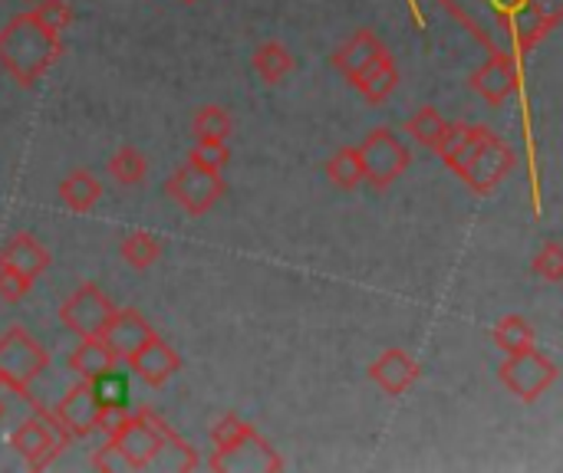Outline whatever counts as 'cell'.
<instances>
[{
	"instance_id": "obj_1",
	"label": "cell",
	"mask_w": 563,
	"mask_h": 473,
	"mask_svg": "<svg viewBox=\"0 0 563 473\" xmlns=\"http://www.w3.org/2000/svg\"><path fill=\"white\" fill-rule=\"evenodd\" d=\"M492 53L528 56L563 16V0H442Z\"/></svg>"
},
{
	"instance_id": "obj_2",
	"label": "cell",
	"mask_w": 563,
	"mask_h": 473,
	"mask_svg": "<svg viewBox=\"0 0 563 473\" xmlns=\"http://www.w3.org/2000/svg\"><path fill=\"white\" fill-rule=\"evenodd\" d=\"M63 53V36L46 30L33 10L16 13L3 30H0V66L13 76L16 86L30 89Z\"/></svg>"
},
{
	"instance_id": "obj_3",
	"label": "cell",
	"mask_w": 563,
	"mask_h": 473,
	"mask_svg": "<svg viewBox=\"0 0 563 473\" xmlns=\"http://www.w3.org/2000/svg\"><path fill=\"white\" fill-rule=\"evenodd\" d=\"M46 365L49 352L23 326H10L0 336V388H10L13 395L33 405L30 385L46 372Z\"/></svg>"
},
{
	"instance_id": "obj_4",
	"label": "cell",
	"mask_w": 563,
	"mask_h": 473,
	"mask_svg": "<svg viewBox=\"0 0 563 473\" xmlns=\"http://www.w3.org/2000/svg\"><path fill=\"white\" fill-rule=\"evenodd\" d=\"M10 448L20 454V461L30 471H46L69 448V435L59 428V421L53 415H46L43 408H36V415L26 418L10 435Z\"/></svg>"
},
{
	"instance_id": "obj_5",
	"label": "cell",
	"mask_w": 563,
	"mask_h": 473,
	"mask_svg": "<svg viewBox=\"0 0 563 473\" xmlns=\"http://www.w3.org/2000/svg\"><path fill=\"white\" fill-rule=\"evenodd\" d=\"M356 151H360V161H363V181H369L376 191H386L389 184H396L406 174L409 161H412L409 148L389 128L369 132L356 145Z\"/></svg>"
},
{
	"instance_id": "obj_6",
	"label": "cell",
	"mask_w": 563,
	"mask_h": 473,
	"mask_svg": "<svg viewBox=\"0 0 563 473\" xmlns=\"http://www.w3.org/2000/svg\"><path fill=\"white\" fill-rule=\"evenodd\" d=\"M165 431H168V425H165L155 412L142 408V412H135V415H129V418L122 421V428L112 435V441H115L119 451L125 454L129 471H145V468H152V464L158 461Z\"/></svg>"
},
{
	"instance_id": "obj_7",
	"label": "cell",
	"mask_w": 563,
	"mask_h": 473,
	"mask_svg": "<svg viewBox=\"0 0 563 473\" xmlns=\"http://www.w3.org/2000/svg\"><path fill=\"white\" fill-rule=\"evenodd\" d=\"M498 375H501V385L518 402H538L558 382V365L548 356H541L538 349H528V352L508 356L501 362Z\"/></svg>"
},
{
	"instance_id": "obj_8",
	"label": "cell",
	"mask_w": 563,
	"mask_h": 473,
	"mask_svg": "<svg viewBox=\"0 0 563 473\" xmlns=\"http://www.w3.org/2000/svg\"><path fill=\"white\" fill-rule=\"evenodd\" d=\"M115 306L112 300L96 286V283H82L63 306H59V323L79 336V339H99L102 329L109 326Z\"/></svg>"
},
{
	"instance_id": "obj_9",
	"label": "cell",
	"mask_w": 563,
	"mask_h": 473,
	"mask_svg": "<svg viewBox=\"0 0 563 473\" xmlns=\"http://www.w3.org/2000/svg\"><path fill=\"white\" fill-rule=\"evenodd\" d=\"M165 194H168L175 204H181L185 214L201 217V214H208V211L221 201L224 181H221V171H205V168L185 165V168H178V171L168 178Z\"/></svg>"
},
{
	"instance_id": "obj_10",
	"label": "cell",
	"mask_w": 563,
	"mask_h": 473,
	"mask_svg": "<svg viewBox=\"0 0 563 473\" xmlns=\"http://www.w3.org/2000/svg\"><path fill=\"white\" fill-rule=\"evenodd\" d=\"M515 165H518V155H515L498 135H492V138L475 151V158L459 171V178H462L472 191L492 194V191L515 171Z\"/></svg>"
},
{
	"instance_id": "obj_11",
	"label": "cell",
	"mask_w": 563,
	"mask_h": 473,
	"mask_svg": "<svg viewBox=\"0 0 563 473\" xmlns=\"http://www.w3.org/2000/svg\"><path fill=\"white\" fill-rule=\"evenodd\" d=\"M472 89L488 102V105H505L518 89H521V59L508 53H492L475 72H472Z\"/></svg>"
},
{
	"instance_id": "obj_12",
	"label": "cell",
	"mask_w": 563,
	"mask_h": 473,
	"mask_svg": "<svg viewBox=\"0 0 563 473\" xmlns=\"http://www.w3.org/2000/svg\"><path fill=\"white\" fill-rule=\"evenodd\" d=\"M53 418L59 421V428L69 435V441H82L96 431V421H99V402L92 395V385L89 382H76L56 405Z\"/></svg>"
},
{
	"instance_id": "obj_13",
	"label": "cell",
	"mask_w": 563,
	"mask_h": 473,
	"mask_svg": "<svg viewBox=\"0 0 563 473\" xmlns=\"http://www.w3.org/2000/svg\"><path fill=\"white\" fill-rule=\"evenodd\" d=\"M125 365H129V372H132L142 385L162 388V385L181 369V356L155 333L139 352H132V356L125 359Z\"/></svg>"
},
{
	"instance_id": "obj_14",
	"label": "cell",
	"mask_w": 563,
	"mask_h": 473,
	"mask_svg": "<svg viewBox=\"0 0 563 473\" xmlns=\"http://www.w3.org/2000/svg\"><path fill=\"white\" fill-rule=\"evenodd\" d=\"M208 468L211 471H280L284 461L277 458V451L257 431H251L234 448L214 451V458L208 461Z\"/></svg>"
},
{
	"instance_id": "obj_15",
	"label": "cell",
	"mask_w": 563,
	"mask_h": 473,
	"mask_svg": "<svg viewBox=\"0 0 563 473\" xmlns=\"http://www.w3.org/2000/svg\"><path fill=\"white\" fill-rule=\"evenodd\" d=\"M155 336V329H152V323L139 313V309H115L112 313V319H109V326L102 329V342L112 349V356L119 359V362H125L132 352H139L148 339Z\"/></svg>"
},
{
	"instance_id": "obj_16",
	"label": "cell",
	"mask_w": 563,
	"mask_h": 473,
	"mask_svg": "<svg viewBox=\"0 0 563 473\" xmlns=\"http://www.w3.org/2000/svg\"><path fill=\"white\" fill-rule=\"evenodd\" d=\"M0 267L20 273L26 283H36V277H43L46 267H49V250L30 234H13L0 247Z\"/></svg>"
},
{
	"instance_id": "obj_17",
	"label": "cell",
	"mask_w": 563,
	"mask_h": 473,
	"mask_svg": "<svg viewBox=\"0 0 563 473\" xmlns=\"http://www.w3.org/2000/svg\"><path fill=\"white\" fill-rule=\"evenodd\" d=\"M369 379H373L386 395L399 398V395H406V392L419 382V365H416V359L406 356L402 349H386V352L373 362Z\"/></svg>"
},
{
	"instance_id": "obj_18",
	"label": "cell",
	"mask_w": 563,
	"mask_h": 473,
	"mask_svg": "<svg viewBox=\"0 0 563 473\" xmlns=\"http://www.w3.org/2000/svg\"><path fill=\"white\" fill-rule=\"evenodd\" d=\"M383 53H389L373 30H356L336 53H333V69H340L346 79L360 76L369 63H376Z\"/></svg>"
},
{
	"instance_id": "obj_19",
	"label": "cell",
	"mask_w": 563,
	"mask_h": 473,
	"mask_svg": "<svg viewBox=\"0 0 563 473\" xmlns=\"http://www.w3.org/2000/svg\"><path fill=\"white\" fill-rule=\"evenodd\" d=\"M350 82L360 89V95H363L366 102L379 105V102H386V99L396 92V86H399V69H396V59H393L389 53H383L376 63H369V66H366L360 76H353Z\"/></svg>"
},
{
	"instance_id": "obj_20",
	"label": "cell",
	"mask_w": 563,
	"mask_h": 473,
	"mask_svg": "<svg viewBox=\"0 0 563 473\" xmlns=\"http://www.w3.org/2000/svg\"><path fill=\"white\" fill-rule=\"evenodd\" d=\"M115 362H119V359L112 356V349H109L102 339H82V342L69 352V359H66L69 372H76L82 382H92L96 375L115 369Z\"/></svg>"
},
{
	"instance_id": "obj_21",
	"label": "cell",
	"mask_w": 563,
	"mask_h": 473,
	"mask_svg": "<svg viewBox=\"0 0 563 473\" xmlns=\"http://www.w3.org/2000/svg\"><path fill=\"white\" fill-rule=\"evenodd\" d=\"M99 198H102V184L96 181V174H89L82 168L59 181V201L76 214H86L89 207H96Z\"/></svg>"
},
{
	"instance_id": "obj_22",
	"label": "cell",
	"mask_w": 563,
	"mask_h": 473,
	"mask_svg": "<svg viewBox=\"0 0 563 473\" xmlns=\"http://www.w3.org/2000/svg\"><path fill=\"white\" fill-rule=\"evenodd\" d=\"M492 339H495V346H498L505 356H518V352L534 349L538 333H534V326H531L525 316H505V319L492 329Z\"/></svg>"
},
{
	"instance_id": "obj_23",
	"label": "cell",
	"mask_w": 563,
	"mask_h": 473,
	"mask_svg": "<svg viewBox=\"0 0 563 473\" xmlns=\"http://www.w3.org/2000/svg\"><path fill=\"white\" fill-rule=\"evenodd\" d=\"M254 69H257V76H261L267 86H277V82H284V79L290 76L294 56H290L287 46H280V43L271 40V43H264V46L254 49Z\"/></svg>"
},
{
	"instance_id": "obj_24",
	"label": "cell",
	"mask_w": 563,
	"mask_h": 473,
	"mask_svg": "<svg viewBox=\"0 0 563 473\" xmlns=\"http://www.w3.org/2000/svg\"><path fill=\"white\" fill-rule=\"evenodd\" d=\"M191 132H195V142H228V135L234 132V119L221 105H205L198 109Z\"/></svg>"
},
{
	"instance_id": "obj_25",
	"label": "cell",
	"mask_w": 563,
	"mask_h": 473,
	"mask_svg": "<svg viewBox=\"0 0 563 473\" xmlns=\"http://www.w3.org/2000/svg\"><path fill=\"white\" fill-rule=\"evenodd\" d=\"M119 254H122V260H125L129 267L148 270V267L162 257V244H158V237H152V234H145V230H132V234L122 237Z\"/></svg>"
},
{
	"instance_id": "obj_26",
	"label": "cell",
	"mask_w": 563,
	"mask_h": 473,
	"mask_svg": "<svg viewBox=\"0 0 563 473\" xmlns=\"http://www.w3.org/2000/svg\"><path fill=\"white\" fill-rule=\"evenodd\" d=\"M145 171H148V161L139 148H119L112 158H109V178L119 181L122 188H135L145 181Z\"/></svg>"
},
{
	"instance_id": "obj_27",
	"label": "cell",
	"mask_w": 563,
	"mask_h": 473,
	"mask_svg": "<svg viewBox=\"0 0 563 473\" xmlns=\"http://www.w3.org/2000/svg\"><path fill=\"white\" fill-rule=\"evenodd\" d=\"M327 178L343 188V191H353L363 184V161H360V151L356 148H340L330 161H327Z\"/></svg>"
},
{
	"instance_id": "obj_28",
	"label": "cell",
	"mask_w": 563,
	"mask_h": 473,
	"mask_svg": "<svg viewBox=\"0 0 563 473\" xmlns=\"http://www.w3.org/2000/svg\"><path fill=\"white\" fill-rule=\"evenodd\" d=\"M89 385H92V395H96L99 408H112V405L125 408V405H129V385H125V379H122L115 369L96 375Z\"/></svg>"
},
{
	"instance_id": "obj_29",
	"label": "cell",
	"mask_w": 563,
	"mask_h": 473,
	"mask_svg": "<svg viewBox=\"0 0 563 473\" xmlns=\"http://www.w3.org/2000/svg\"><path fill=\"white\" fill-rule=\"evenodd\" d=\"M409 135L419 142V145H426V148H435V142H439V135H442V128H445V119H442V112L439 109H432V105H422L412 119H409Z\"/></svg>"
},
{
	"instance_id": "obj_30",
	"label": "cell",
	"mask_w": 563,
	"mask_h": 473,
	"mask_svg": "<svg viewBox=\"0 0 563 473\" xmlns=\"http://www.w3.org/2000/svg\"><path fill=\"white\" fill-rule=\"evenodd\" d=\"M254 428L247 421H241L238 415H221L214 425H211V441H214V451H228L234 448L241 438H247Z\"/></svg>"
},
{
	"instance_id": "obj_31",
	"label": "cell",
	"mask_w": 563,
	"mask_h": 473,
	"mask_svg": "<svg viewBox=\"0 0 563 473\" xmlns=\"http://www.w3.org/2000/svg\"><path fill=\"white\" fill-rule=\"evenodd\" d=\"M231 161V151L224 142H195V148L188 151V165L205 168V171H221Z\"/></svg>"
},
{
	"instance_id": "obj_32",
	"label": "cell",
	"mask_w": 563,
	"mask_h": 473,
	"mask_svg": "<svg viewBox=\"0 0 563 473\" xmlns=\"http://www.w3.org/2000/svg\"><path fill=\"white\" fill-rule=\"evenodd\" d=\"M158 458H168V468H172V471H195V468H198V454H195L172 428L165 431V441H162Z\"/></svg>"
},
{
	"instance_id": "obj_33",
	"label": "cell",
	"mask_w": 563,
	"mask_h": 473,
	"mask_svg": "<svg viewBox=\"0 0 563 473\" xmlns=\"http://www.w3.org/2000/svg\"><path fill=\"white\" fill-rule=\"evenodd\" d=\"M534 273L548 283H561L563 280V247L558 240H548L544 250L534 257Z\"/></svg>"
},
{
	"instance_id": "obj_34",
	"label": "cell",
	"mask_w": 563,
	"mask_h": 473,
	"mask_svg": "<svg viewBox=\"0 0 563 473\" xmlns=\"http://www.w3.org/2000/svg\"><path fill=\"white\" fill-rule=\"evenodd\" d=\"M33 16H36L46 30L63 33V30L69 26L73 10H69V3H66V0H40V3H36V10H33Z\"/></svg>"
},
{
	"instance_id": "obj_35",
	"label": "cell",
	"mask_w": 563,
	"mask_h": 473,
	"mask_svg": "<svg viewBox=\"0 0 563 473\" xmlns=\"http://www.w3.org/2000/svg\"><path fill=\"white\" fill-rule=\"evenodd\" d=\"M92 468L96 471H106V473H115V471H129V461H125V454L119 451V444L109 438L96 454H92Z\"/></svg>"
},
{
	"instance_id": "obj_36",
	"label": "cell",
	"mask_w": 563,
	"mask_h": 473,
	"mask_svg": "<svg viewBox=\"0 0 563 473\" xmlns=\"http://www.w3.org/2000/svg\"><path fill=\"white\" fill-rule=\"evenodd\" d=\"M30 286H33V283H26L20 273L0 267V300H3V303H20V300L30 293Z\"/></svg>"
},
{
	"instance_id": "obj_37",
	"label": "cell",
	"mask_w": 563,
	"mask_h": 473,
	"mask_svg": "<svg viewBox=\"0 0 563 473\" xmlns=\"http://www.w3.org/2000/svg\"><path fill=\"white\" fill-rule=\"evenodd\" d=\"M129 418V412L125 408H119V405H112V408H99V421H96V431H102L106 438H112L119 428H122V421Z\"/></svg>"
},
{
	"instance_id": "obj_38",
	"label": "cell",
	"mask_w": 563,
	"mask_h": 473,
	"mask_svg": "<svg viewBox=\"0 0 563 473\" xmlns=\"http://www.w3.org/2000/svg\"><path fill=\"white\" fill-rule=\"evenodd\" d=\"M0 418H3V405H0Z\"/></svg>"
},
{
	"instance_id": "obj_39",
	"label": "cell",
	"mask_w": 563,
	"mask_h": 473,
	"mask_svg": "<svg viewBox=\"0 0 563 473\" xmlns=\"http://www.w3.org/2000/svg\"><path fill=\"white\" fill-rule=\"evenodd\" d=\"M185 3H195V0H185Z\"/></svg>"
}]
</instances>
